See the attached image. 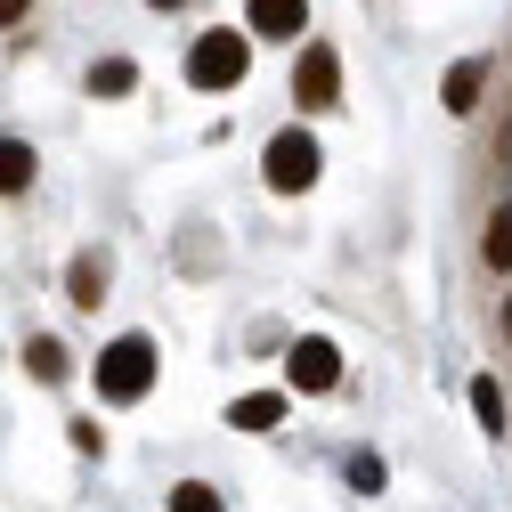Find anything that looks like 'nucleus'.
<instances>
[{
  "instance_id": "18",
  "label": "nucleus",
  "mask_w": 512,
  "mask_h": 512,
  "mask_svg": "<svg viewBox=\"0 0 512 512\" xmlns=\"http://www.w3.org/2000/svg\"><path fill=\"white\" fill-rule=\"evenodd\" d=\"M155 9H179V0H155Z\"/></svg>"
},
{
  "instance_id": "8",
  "label": "nucleus",
  "mask_w": 512,
  "mask_h": 512,
  "mask_svg": "<svg viewBox=\"0 0 512 512\" xmlns=\"http://www.w3.org/2000/svg\"><path fill=\"white\" fill-rule=\"evenodd\" d=\"M439 98H447V114H472V106H480V66H472V57H464V66H447Z\"/></svg>"
},
{
  "instance_id": "17",
  "label": "nucleus",
  "mask_w": 512,
  "mask_h": 512,
  "mask_svg": "<svg viewBox=\"0 0 512 512\" xmlns=\"http://www.w3.org/2000/svg\"><path fill=\"white\" fill-rule=\"evenodd\" d=\"M25 17V0H0V25H17Z\"/></svg>"
},
{
  "instance_id": "16",
  "label": "nucleus",
  "mask_w": 512,
  "mask_h": 512,
  "mask_svg": "<svg viewBox=\"0 0 512 512\" xmlns=\"http://www.w3.org/2000/svg\"><path fill=\"white\" fill-rule=\"evenodd\" d=\"M350 488H382V456H350Z\"/></svg>"
},
{
  "instance_id": "6",
  "label": "nucleus",
  "mask_w": 512,
  "mask_h": 512,
  "mask_svg": "<svg viewBox=\"0 0 512 512\" xmlns=\"http://www.w3.org/2000/svg\"><path fill=\"white\" fill-rule=\"evenodd\" d=\"M252 33H269V41H293L301 25H309V0H252Z\"/></svg>"
},
{
  "instance_id": "7",
  "label": "nucleus",
  "mask_w": 512,
  "mask_h": 512,
  "mask_svg": "<svg viewBox=\"0 0 512 512\" xmlns=\"http://www.w3.org/2000/svg\"><path fill=\"white\" fill-rule=\"evenodd\" d=\"M228 423H236V431H277V423H285V399H277V391H252V399L228 407Z\"/></svg>"
},
{
  "instance_id": "4",
  "label": "nucleus",
  "mask_w": 512,
  "mask_h": 512,
  "mask_svg": "<svg viewBox=\"0 0 512 512\" xmlns=\"http://www.w3.org/2000/svg\"><path fill=\"white\" fill-rule=\"evenodd\" d=\"M334 90H342L334 49H326V41H309V49H301V66H293V98H301V106H334Z\"/></svg>"
},
{
  "instance_id": "2",
  "label": "nucleus",
  "mask_w": 512,
  "mask_h": 512,
  "mask_svg": "<svg viewBox=\"0 0 512 512\" xmlns=\"http://www.w3.org/2000/svg\"><path fill=\"white\" fill-rule=\"evenodd\" d=\"M244 66H252L244 33H204L196 49H187V82H196V90H236Z\"/></svg>"
},
{
  "instance_id": "13",
  "label": "nucleus",
  "mask_w": 512,
  "mask_h": 512,
  "mask_svg": "<svg viewBox=\"0 0 512 512\" xmlns=\"http://www.w3.org/2000/svg\"><path fill=\"white\" fill-rule=\"evenodd\" d=\"M171 512H220V488H204V480H179V488H171Z\"/></svg>"
},
{
  "instance_id": "14",
  "label": "nucleus",
  "mask_w": 512,
  "mask_h": 512,
  "mask_svg": "<svg viewBox=\"0 0 512 512\" xmlns=\"http://www.w3.org/2000/svg\"><path fill=\"white\" fill-rule=\"evenodd\" d=\"M472 415H480V423H488V431H496V423H504V391H496V382H488V374H480V382H472Z\"/></svg>"
},
{
  "instance_id": "1",
  "label": "nucleus",
  "mask_w": 512,
  "mask_h": 512,
  "mask_svg": "<svg viewBox=\"0 0 512 512\" xmlns=\"http://www.w3.org/2000/svg\"><path fill=\"white\" fill-rule=\"evenodd\" d=\"M147 382H155V342L147 334H122L98 350V391L106 399H147Z\"/></svg>"
},
{
  "instance_id": "10",
  "label": "nucleus",
  "mask_w": 512,
  "mask_h": 512,
  "mask_svg": "<svg viewBox=\"0 0 512 512\" xmlns=\"http://www.w3.org/2000/svg\"><path fill=\"white\" fill-rule=\"evenodd\" d=\"M25 374H41V382H66V342L33 334V342H25Z\"/></svg>"
},
{
  "instance_id": "11",
  "label": "nucleus",
  "mask_w": 512,
  "mask_h": 512,
  "mask_svg": "<svg viewBox=\"0 0 512 512\" xmlns=\"http://www.w3.org/2000/svg\"><path fill=\"white\" fill-rule=\"evenodd\" d=\"M98 293H106V261H98V252H82V261H74V301L98 309Z\"/></svg>"
},
{
  "instance_id": "3",
  "label": "nucleus",
  "mask_w": 512,
  "mask_h": 512,
  "mask_svg": "<svg viewBox=\"0 0 512 512\" xmlns=\"http://www.w3.org/2000/svg\"><path fill=\"white\" fill-rule=\"evenodd\" d=\"M269 187H277V196L317 187V139H309V131H277V139H269Z\"/></svg>"
},
{
  "instance_id": "15",
  "label": "nucleus",
  "mask_w": 512,
  "mask_h": 512,
  "mask_svg": "<svg viewBox=\"0 0 512 512\" xmlns=\"http://www.w3.org/2000/svg\"><path fill=\"white\" fill-rule=\"evenodd\" d=\"M488 261H496V269H512V204L488 220Z\"/></svg>"
},
{
  "instance_id": "12",
  "label": "nucleus",
  "mask_w": 512,
  "mask_h": 512,
  "mask_svg": "<svg viewBox=\"0 0 512 512\" xmlns=\"http://www.w3.org/2000/svg\"><path fill=\"white\" fill-rule=\"evenodd\" d=\"M131 82H139V66H131V57H106V66L90 74V90H98V98H122Z\"/></svg>"
},
{
  "instance_id": "9",
  "label": "nucleus",
  "mask_w": 512,
  "mask_h": 512,
  "mask_svg": "<svg viewBox=\"0 0 512 512\" xmlns=\"http://www.w3.org/2000/svg\"><path fill=\"white\" fill-rule=\"evenodd\" d=\"M17 187H33V147L0 139V196H17Z\"/></svg>"
},
{
  "instance_id": "5",
  "label": "nucleus",
  "mask_w": 512,
  "mask_h": 512,
  "mask_svg": "<svg viewBox=\"0 0 512 512\" xmlns=\"http://www.w3.org/2000/svg\"><path fill=\"white\" fill-rule=\"evenodd\" d=\"M285 374H293V391H334V382H342V358H334L326 334H309V342H293Z\"/></svg>"
},
{
  "instance_id": "19",
  "label": "nucleus",
  "mask_w": 512,
  "mask_h": 512,
  "mask_svg": "<svg viewBox=\"0 0 512 512\" xmlns=\"http://www.w3.org/2000/svg\"><path fill=\"white\" fill-rule=\"evenodd\" d=\"M504 326H512V301H504Z\"/></svg>"
}]
</instances>
